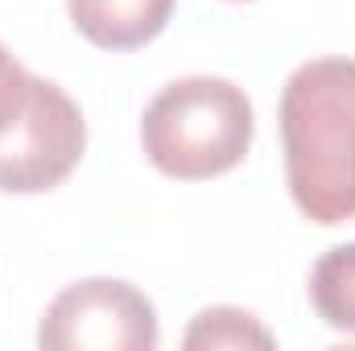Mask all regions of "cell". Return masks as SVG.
<instances>
[{"mask_svg": "<svg viewBox=\"0 0 355 351\" xmlns=\"http://www.w3.org/2000/svg\"><path fill=\"white\" fill-rule=\"evenodd\" d=\"M285 182L310 223L355 219V58H310L281 91Z\"/></svg>", "mask_w": 355, "mask_h": 351, "instance_id": "1", "label": "cell"}, {"mask_svg": "<svg viewBox=\"0 0 355 351\" xmlns=\"http://www.w3.org/2000/svg\"><path fill=\"white\" fill-rule=\"evenodd\" d=\"M252 103L244 87L215 75L174 79L141 116L145 157L178 182H202L236 170L252 149Z\"/></svg>", "mask_w": 355, "mask_h": 351, "instance_id": "2", "label": "cell"}, {"mask_svg": "<svg viewBox=\"0 0 355 351\" xmlns=\"http://www.w3.org/2000/svg\"><path fill=\"white\" fill-rule=\"evenodd\" d=\"M87 149L79 103L50 79L33 75L21 116L0 132V190L42 194L62 186Z\"/></svg>", "mask_w": 355, "mask_h": 351, "instance_id": "3", "label": "cell"}, {"mask_svg": "<svg viewBox=\"0 0 355 351\" xmlns=\"http://www.w3.org/2000/svg\"><path fill=\"white\" fill-rule=\"evenodd\" d=\"M37 343L46 351H153L157 310L128 281H75L46 306Z\"/></svg>", "mask_w": 355, "mask_h": 351, "instance_id": "4", "label": "cell"}, {"mask_svg": "<svg viewBox=\"0 0 355 351\" xmlns=\"http://www.w3.org/2000/svg\"><path fill=\"white\" fill-rule=\"evenodd\" d=\"M67 8L91 46L137 50L170 25L174 0H67Z\"/></svg>", "mask_w": 355, "mask_h": 351, "instance_id": "5", "label": "cell"}, {"mask_svg": "<svg viewBox=\"0 0 355 351\" xmlns=\"http://www.w3.org/2000/svg\"><path fill=\"white\" fill-rule=\"evenodd\" d=\"M310 302L331 331L355 335V244L322 252L310 273Z\"/></svg>", "mask_w": 355, "mask_h": 351, "instance_id": "6", "label": "cell"}, {"mask_svg": "<svg viewBox=\"0 0 355 351\" xmlns=\"http://www.w3.org/2000/svg\"><path fill=\"white\" fill-rule=\"evenodd\" d=\"M186 351L198 348H272V335L248 314V310H236V306H211L202 310L190 331H186Z\"/></svg>", "mask_w": 355, "mask_h": 351, "instance_id": "7", "label": "cell"}, {"mask_svg": "<svg viewBox=\"0 0 355 351\" xmlns=\"http://www.w3.org/2000/svg\"><path fill=\"white\" fill-rule=\"evenodd\" d=\"M29 87H33V75L0 46V132L21 116V108L29 99Z\"/></svg>", "mask_w": 355, "mask_h": 351, "instance_id": "8", "label": "cell"}]
</instances>
